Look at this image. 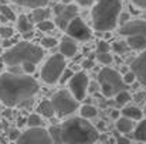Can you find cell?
Masks as SVG:
<instances>
[{"instance_id": "obj_1", "label": "cell", "mask_w": 146, "mask_h": 144, "mask_svg": "<svg viewBox=\"0 0 146 144\" xmlns=\"http://www.w3.org/2000/svg\"><path fill=\"white\" fill-rule=\"evenodd\" d=\"M38 92V84L26 74H0V102L7 107L27 103Z\"/></svg>"}, {"instance_id": "obj_2", "label": "cell", "mask_w": 146, "mask_h": 144, "mask_svg": "<svg viewBox=\"0 0 146 144\" xmlns=\"http://www.w3.org/2000/svg\"><path fill=\"white\" fill-rule=\"evenodd\" d=\"M48 134L52 144H95L99 139L98 130L82 117L70 119L61 126H51Z\"/></svg>"}, {"instance_id": "obj_3", "label": "cell", "mask_w": 146, "mask_h": 144, "mask_svg": "<svg viewBox=\"0 0 146 144\" xmlns=\"http://www.w3.org/2000/svg\"><path fill=\"white\" fill-rule=\"evenodd\" d=\"M121 0H98L91 11L94 28L98 31L115 30L118 26V17L121 14Z\"/></svg>"}, {"instance_id": "obj_4", "label": "cell", "mask_w": 146, "mask_h": 144, "mask_svg": "<svg viewBox=\"0 0 146 144\" xmlns=\"http://www.w3.org/2000/svg\"><path fill=\"white\" fill-rule=\"evenodd\" d=\"M44 52L38 45H34L29 41H21L10 47L3 55L1 62L9 66H21L24 64H38Z\"/></svg>"}, {"instance_id": "obj_5", "label": "cell", "mask_w": 146, "mask_h": 144, "mask_svg": "<svg viewBox=\"0 0 146 144\" xmlns=\"http://www.w3.org/2000/svg\"><path fill=\"white\" fill-rule=\"evenodd\" d=\"M98 85L105 97H112L116 93L126 89V85L122 81V76L118 71L112 68H102L98 74Z\"/></svg>"}, {"instance_id": "obj_6", "label": "cell", "mask_w": 146, "mask_h": 144, "mask_svg": "<svg viewBox=\"0 0 146 144\" xmlns=\"http://www.w3.org/2000/svg\"><path fill=\"white\" fill-rule=\"evenodd\" d=\"M50 102L52 105L54 114H57L58 117L68 116L78 109V100L68 91H58Z\"/></svg>"}, {"instance_id": "obj_7", "label": "cell", "mask_w": 146, "mask_h": 144, "mask_svg": "<svg viewBox=\"0 0 146 144\" xmlns=\"http://www.w3.org/2000/svg\"><path fill=\"white\" fill-rule=\"evenodd\" d=\"M65 66H67L65 58L61 54H55V55L50 57L41 69V79L48 85L57 84L62 71L65 69Z\"/></svg>"}, {"instance_id": "obj_8", "label": "cell", "mask_w": 146, "mask_h": 144, "mask_svg": "<svg viewBox=\"0 0 146 144\" xmlns=\"http://www.w3.org/2000/svg\"><path fill=\"white\" fill-rule=\"evenodd\" d=\"M16 144H52V141L48 134V130L43 127H36L21 133Z\"/></svg>"}, {"instance_id": "obj_9", "label": "cell", "mask_w": 146, "mask_h": 144, "mask_svg": "<svg viewBox=\"0 0 146 144\" xmlns=\"http://www.w3.org/2000/svg\"><path fill=\"white\" fill-rule=\"evenodd\" d=\"M54 14H55V26L60 30H65L67 26L72 18L78 16V7L74 4H57L54 7Z\"/></svg>"}, {"instance_id": "obj_10", "label": "cell", "mask_w": 146, "mask_h": 144, "mask_svg": "<svg viewBox=\"0 0 146 144\" xmlns=\"http://www.w3.org/2000/svg\"><path fill=\"white\" fill-rule=\"evenodd\" d=\"M90 79L87 76L85 72H75L71 79L68 81V88H70V93L74 96L77 100H82L87 95V88H88Z\"/></svg>"}, {"instance_id": "obj_11", "label": "cell", "mask_w": 146, "mask_h": 144, "mask_svg": "<svg viewBox=\"0 0 146 144\" xmlns=\"http://www.w3.org/2000/svg\"><path fill=\"white\" fill-rule=\"evenodd\" d=\"M68 37H71L72 40H80V41H88L92 37V33L90 30V27L77 16L75 18H72L70 21V24L65 28Z\"/></svg>"}, {"instance_id": "obj_12", "label": "cell", "mask_w": 146, "mask_h": 144, "mask_svg": "<svg viewBox=\"0 0 146 144\" xmlns=\"http://www.w3.org/2000/svg\"><path fill=\"white\" fill-rule=\"evenodd\" d=\"M119 34L125 37H146V20H129L119 28Z\"/></svg>"}, {"instance_id": "obj_13", "label": "cell", "mask_w": 146, "mask_h": 144, "mask_svg": "<svg viewBox=\"0 0 146 144\" xmlns=\"http://www.w3.org/2000/svg\"><path fill=\"white\" fill-rule=\"evenodd\" d=\"M131 71L133 72L136 81H139L141 85L146 86V49L142 51V54H139L133 59L131 65Z\"/></svg>"}, {"instance_id": "obj_14", "label": "cell", "mask_w": 146, "mask_h": 144, "mask_svg": "<svg viewBox=\"0 0 146 144\" xmlns=\"http://www.w3.org/2000/svg\"><path fill=\"white\" fill-rule=\"evenodd\" d=\"M77 43H75V40H72L71 37H62V40L60 41V54L65 58V57H68V58H71V57H74L75 54H77Z\"/></svg>"}, {"instance_id": "obj_15", "label": "cell", "mask_w": 146, "mask_h": 144, "mask_svg": "<svg viewBox=\"0 0 146 144\" xmlns=\"http://www.w3.org/2000/svg\"><path fill=\"white\" fill-rule=\"evenodd\" d=\"M128 47L132 49H139V51H145L146 49V37L143 36H136V37H128L126 40Z\"/></svg>"}, {"instance_id": "obj_16", "label": "cell", "mask_w": 146, "mask_h": 144, "mask_svg": "<svg viewBox=\"0 0 146 144\" xmlns=\"http://www.w3.org/2000/svg\"><path fill=\"white\" fill-rule=\"evenodd\" d=\"M17 30L21 34H26V33H31L33 31V24H31V21L29 20L27 16H24V14L19 16V18H17Z\"/></svg>"}, {"instance_id": "obj_17", "label": "cell", "mask_w": 146, "mask_h": 144, "mask_svg": "<svg viewBox=\"0 0 146 144\" xmlns=\"http://www.w3.org/2000/svg\"><path fill=\"white\" fill-rule=\"evenodd\" d=\"M123 117L131 119V120H141L142 119V110L136 106H126L122 110Z\"/></svg>"}, {"instance_id": "obj_18", "label": "cell", "mask_w": 146, "mask_h": 144, "mask_svg": "<svg viewBox=\"0 0 146 144\" xmlns=\"http://www.w3.org/2000/svg\"><path fill=\"white\" fill-rule=\"evenodd\" d=\"M50 17V10L46 7H38V9H33V14H31V21L34 23H40L44 20H48Z\"/></svg>"}, {"instance_id": "obj_19", "label": "cell", "mask_w": 146, "mask_h": 144, "mask_svg": "<svg viewBox=\"0 0 146 144\" xmlns=\"http://www.w3.org/2000/svg\"><path fill=\"white\" fill-rule=\"evenodd\" d=\"M37 114L44 116V117H51L54 116V109L50 100H43L38 106H37Z\"/></svg>"}, {"instance_id": "obj_20", "label": "cell", "mask_w": 146, "mask_h": 144, "mask_svg": "<svg viewBox=\"0 0 146 144\" xmlns=\"http://www.w3.org/2000/svg\"><path fill=\"white\" fill-rule=\"evenodd\" d=\"M14 3L30 9H38V7H46L48 4V0H14Z\"/></svg>"}, {"instance_id": "obj_21", "label": "cell", "mask_w": 146, "mask_h": 144, "mask_svg": "<svg viewBox=\"0 0 146 144\" xmlns=\"http://www.w3.org/2000/svg\"><path fill=\"white\" fill-rule=\"evenodd\" d=\"M133 127V122L131 119H126V117H119L116 119V129L121 132V133H129Z\"/></svg>"}, {"instance_id": "obj_22", "label": "cell", "mask_w": 146, "mask_h": 144, "mask_svg": "<svg viewBox=\"0 0 146 144\" xmlns=\"http://www.w3.org/2000/svg\"><path fill=\"white\" fill-rule=\"evenodd\" d=\"M80 113H81V117L82 119H92V117H95L97 116V107L95 106H92V105H82L81 107H80Z\"/></svg>"}, {"instance_id": "obj_23", "label": "cell", "mask_w": 146, "mask_h": 144, "mask_svg": "<svg viewBox=\"0 0 146 144\" xmlns=\"http://www.w3.org/2000/svg\"><path fill=\"white\" fill-rule=\"evenodd\" d=\"M133 137L138 140V141H142L146 143V119H143L135 129L133 132Z\"/></svg>"}, {"instance_id": "obj_24", "label": "cell", "mask_w": 146, "mask_h": 144, "mask_svg": "<svg viewBox=\"0 0 146 144\" xmlns=\"http://www.w3.org/2000/svg\"><path fill=\"white\" fill-rule=\"evenodd\" d=\"M0 16H1L6 21H14V20H16L14 11H13L9 6H4V4L0 6Z\"/></svg>"}, {"instance_id": "obj_25", "label": "cell", "mask_w": 146, "mask_h": 144, "mask_svg": "<svg viewBox=\"0 0 146 144\" xmlns=\"http://www.w3.org/2000/svg\"><path fill=\"white\" fill-rule=\"evenodd\" d=\"M41 124H43V122H41V116H40V114L34 113V114H30V116L27 117V126H29L30 129L41 127Z\"/></svg>"}, {"instance_id": "obj_26", "label": "cell", "mask_w": 146, "mask_h": 144, "mask_svg": "<svg viewBox=\"0 0 146 144\" xmlns=\"http://www.w3.org/2000/svg\"><path fill=\"white\" fill-rule=\"evenodd\" d=\"M131 99H132V97H131V95H129L126 91H122V92H119V93L115 95V103H116L118 106H125Z\"/></svg>"}, {"instance_id": "obj_27", "label": "cell", "mask_w": 146, "mask_h": 144, "mask_svg": "<svg viewBox=\"0 0 146 144\" xmlns=\"http://www.w3.org/2000/svg\"><path fill=\"white\" fill-rule=\"evenodd\" d=\"M112 48H113V51L116 52V54H125L126 51H128V44L126 43H122V41H116V43H113V45H112Z\"/></svg>"}, {"instance_id": "obj_28", "label": "cell", "mask_w": 146, "mask_h": 144, "mask_svg": "<svg viewBox=\"0 0 146 144\" xmlns=\"http://www.w3.org/2000/svg\"><path fill=\"white\" fill-rule=\"evenodd\" d=\"M54 23L52 21H50V20H44V21H40L38 24H37V27H38V30L40 31H51L52 28H54Z\"/></svg>"}, {"instance_id": "obj_29", "label": "cell", "mask_w": 146, "mask_h": 144, "mask_svg": "<svg viewBox=\"0 0 146 144\" xmlns=\"http://www.w3.org/2000/svg\"><path fill=\"white\" fill-rule=\"evenodd\" d=\"M57 44H58V41L54 37H44L41 40V45L44 48H54Z\"/></svg>"}, {"instance_id": "obj_30", "label": "cell", "mask_w": 146, "mask_h": 144, "mask_svg": "<svg viewBox=\"0 0 146 144\" xmlns=\"http://www.w3.org/2000/svg\"><path fill=\"white\" fill-rule=\"evenodd\" d=\"M14 36V30L11 27H0V37L7 40V38H11Z\"/></svg>"}, {"instance_id": "obj_31", "label": "cell", "mask_w": 146, "mask_h": 144, "mask_svg": "<svg viewBox=\"0 0 146 144\" xmlns=\"http://www.w3.org/2000/svg\"><path fill=\"white\" fill-rule=\"evenodd\" d=\"M98 61L101 62V64H104V65H109L112 61H113V58H112V55L109 54V52H105V54H98Z\"/></svg>"}, {"instance_id": "obj_32", "label": "cell", "mask_w": 146, "mask_h": 144, "mask_svg": "<svg viewBox=\"0 0 146 144\" xmlns=\"http://www.w3.org/2000/svg\"><path fill=\"white\" fill-rule=\"evenodd\" d=\"M122 81H123L125 85H131V84H133L136 81V78H135V75H133L132 71H126L123 74V76H122Z\"/></svg>"}, {"instance_id": "obj_33", "label": "cell", "mask_w": 146, "mask_h": 144, "mask_svg": "<svg viewBox=\"0 0 146 144\" xmlns=\"http://www.w3.org/2000/svg\"><path fill=\"white\" fill-rule=\"evenodd\" d=\"M74 75V72L71 71V69H64L62 71V74H61V76H60V79H58V82H61V84H65V82H68L70 79H71V76Z\"/></svg>"}, {"instance_id": "obj_34", "label": "cell", "mask_w": 146, "mask_h": 144, "mask_svg": "<svg viewBox=\"0 0 146 144\" xmlns=\"http://www.w3.org/2000/svg\"><path fill=\"white\" fill-rule=\"evenodd\" d=\"M109 52V44L106 41H99L97 45V54H105Z\"/></svg>"}, {"instance_id": "obj_35", "label": "cell", "mask_w": 146, "mask_h": 144, "mask_svg": "<svg viewBox=\"0 0 146 144\" xmlns=\"http://www.w3.org/2000/svg\"><path fill=\"white\" fill-rule=\"evenodd\" d=\"M21 69L26 75H30L36 71V65L34 64H24V65H21Z\"/></svg>"}, {"instance_id": "obj_36", "label": "cell", "mask_w": 146, "mask_h": 144, "mask_svg": "<svg viewBox=\"0 0 146 144\" xmlns=\"http://www.w3.org/2000/svg\"><path fill=\"white\" fill-rule=\"evenodd\" d=\"M128 21H129V14L121 11V14H119V17H118V24L121 23V26H123V24L128 23Z\"/></svg>"}, {"instance_id": "obj_37", "label": "cell", "mask_w": 146, "mask_h": 144, "mask_svg": "<svg viewBox=\"0 0 146 144\" xmlns=\"http://www.w3.org/2000/svg\"><path fill=\"white\" fill-rule=\"evenodd\" d=\"M115 144H131V140L128 137H123V136H119L115 139Z\"/></svg>"}, {"instance_id": "obj_38", "label": "cell", "mask_w": 146, "mask_h": 144, "mask_svg": "<svg viewBox=\"0 0 146 144\" xmlns=\"http://www.w3.org/2000/svg\"><path fill=\"white\" fill-rule=\"evenodd\" d=\"M98 88H99L98 82H90V84H88V88H87V91H88V92H91V93H94V92H97Z\"/></svg>"}, {"instance_id": "obj_39", "label": "cell", "mask_w": 146, "mask_h": 144, "mask_svg": "<svg viewBox=\"0 0 146 144\" xmlns=\"http://www.w3.org/2000/svg\"><path fill=\"white\" fill-rule=\"evenodd\" d=\"M74 1H75V3H78L80 6H84V7H85V6H91V4H92V3H95L97 0H74Z\"/></svg>"}, {"instance_id": "obj_40", "label": "cell", "mask_w": 146, "mask_h": 144, "mask_svg": "<svg viewBox=\"0 0 146 144\" xmlns=\"http://www.w3.org/2000/svg\"><path fill=\"white\" fill-rule=\"evenodd\" d=\"M92 66H94V61L92 59H85L82 62V68H85V69H91Z\"/></svg>"}, {"instance_id": "obj_41", "label": "cell", "mask_w": 146, "mask_h": 144, "mask_svg": "<svg viewBox=\"0 0 146 144\" xmlns=\"http://www.w3.org/2000/svg\"><path fill=\"white\" fill-rule=\"evenodd\" d=\"M132 3L141 9H146V0H132Z\"/></svg>"}, {"instance_id": "obj_42", "label": "cell", "mask_w": 146, "mask_h": 144, "mask_svg": "<svg viewBox=\"0 0 146 144\" xmlns=\"http://www.w3.org/2000/svg\"><path fill=\"white\" fill-rule=\"evenodd\" d=\"M111 116H112L113 119H119V116H121V112H119V110H112Z\"/></svg>"}, {"instance_id": "obj_43", "label": "cell", "mask_w": 146, "mask_h": 144, "mask_svg": "<svg viewBox=\"0 0 146 144\" xmlns=\"http://www.w3.org/2000/svg\"><path fill=\"white\" fill-rule=\"evenodd\" d=\"M19 136H20V134H19V132H17V130H13V132H11V134H10V139H13V140L16 139V140H17V139H19Z\"/></svg>"}, {"instance_id": "obj_44", "label": "cell", "mask_w": 146, "mask_h": 144, "mask_svg": "<svg viewBox=\"0 0 146 144\" xmlns=\"http://www.w3.org/2000/svg\"><path fill=\"white\" fill-rule=\"evenodd\" d=\"M145 96H146L145 93H138V95L135 96V100H136V102H141V100H142Z\"/></svg>"}, {"instance_id": "obj_45", "label": "cell", "mask_w": 146, "mask_h": 144, "mask_svg": "<svg viewBox=\"0 0 146 144\" xmlns=\"http://www.w3.org/2000/svg\"><path fill=\"white\" fill-rule=\"evenodd\" d=\"M3 68H4V64H3V62L0 61V74L3 72Z\"/></svg>"}, {"instance_id": "obj_46", "label": "cell", "mask_w": 146, "mask_h": 144, "mask_svg": "<svg viewBox=\"0 0 146 144\" xmlns=\"http://www.w3.org/2000/svg\"><path fill=\"white\" fill-rule=\"evenodd\" d=\"M136 144H145V143H142V141H138V143H136Z\"/></svg>"}, {"instance_id": "obj_47", "label": "cell", "mask_w": 146, "mask_h": 144, "mask_svg": "<svg viewBox=\"0 0 146 144\" xmlns=\"http://www.w3.org/2000/svg\"><path fill=\"white\" fill-rule=\"evenodd\" d=\"M143 112H145V114H146V105H145V110H143Z\"/></svg>"}]
</instances>
